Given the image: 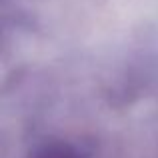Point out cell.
I'll use <instances>...</instances> for the list:
<instances>
[{"label": "cell", "instance_id": "obj_1", "mask_svg": "<svg viewBox=\"0 0 158 158\" xmlns=\"http://www.w3.org/2000/svg\"><path fill=\"white\" fill-rule=\"evenodd\" d=\"M28 158H82L74 150L72 146L64 142H52V144H44L38 150H34Z\"/></svg>", "mask_w": 158, "mask_h": 158}]
</instances>
